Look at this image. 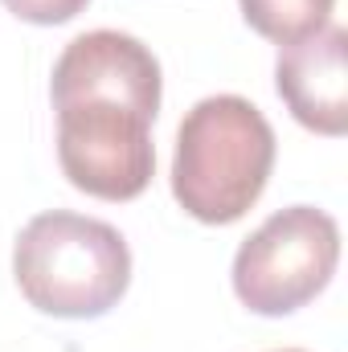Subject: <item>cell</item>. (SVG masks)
<instances>
[{
	"mask_svg": "<svg viewBox=\"0 0 348 352\" xmlns=\"http://www.w3.org/2000/svg\"><path fill=\"white\" fill-rule=\"evenodd\" d=\"M274 168V131L242 94L201 98L176 131L173 197L205 226H234L250 213Z\"/></svg>",
	"mask_w": 348,
	"mask_h": 352,
	"instance_id": "obj_1",
	"label": "cell"
},
{
	"mask_svg": "<svg viewBox=\"0 0 348 352\" xmlns=\"http://www.w3.org/2000/svg\"><path fill=\"white\" fill-rule=\"evenodd\" d=\"M12 274L29 307L41 316L98 320L131 283V250L115 226L54 209L37 213L17 234Z\"/></svg>",
	"mask_w": 348,
	"mask_h": 352,
	"instance_id": "obj_2",
	"label": "cell"
},
{
	"mask_svg": "<svg viewBox=\"0 0 348 352\" xmlns=\"http://www.w3.org/2000/svg\"><path fill=\"white\" fill-rule=\"evenodd\" d=\"M340 226L316 205H291L262 221L234 254V295L254 316H291L336 274Z\"/></svg>",
	"mask_w": 348,
	"mask_h": 352,
	"instance_id": "obj_3",
	"label": "cell"
},
{
	"mask_svg": "<svg viewBox=\"0 0 348 352\" xmlns=\"http://www.w3.org/2000/svg\"><path fill=\"white\" fill-rule=\"evenodd\" d=\"M58 164L98 201H135L156 173L152 119L107 98L58 102Z\"/></svg>",
	"mask_w": 348,
	"mask_h": 352,
	"instance_id": "obj_4",
	"label": "cell"
},
{
	"mask_svg": "<svg viewBox=\"0 0 348 352\" xmlns=\"http://www.w3.org/2000/svg\"><path fill=\"white\" fill-rule=\"evenodd\" d=\"M160 90H164L160 62L140 37L119 33V29H90L62 50L54 66L50 98L54 107L74 102V98H107V102H123L156 119Z\"/></svg>",
	"mask_w": 348,
	"mask_h": 352,
	"instance_id": "obj_5",
	"label": "cell"
},
{
	"mask_svg": "<svg viewBox=\"0 0 348 352\" xmlns=\"http://www.w3.org/2000/svg\"><path fill=\"white\" fill-rule=\"evenodd\" d=\"M274 87L287 111L316 135L348 131V33L340 25H324L312 37L279 45Z\"/></svg>",
	"mask_w": 348,
	"mask_h": 352,
	"instance_id": "obj_6",
	"label": "cell"
},
{
	"mask_svg": "<svg viewBox=\"0 0 348 352\" xmlns=\"http://www.w3.org/2000/svg\"><path fill=\"white\" fill-rule=\"evenodd\" d=\"M246 25L274 41V45H291L299 37L320 33L324 25H332V4L336 0H238Z\"/></svg>",
	"mask_w": 348,
	"mask_h": 352,
	"instance_id": "obj_7",
	"label": "cell"
},
{
	"mask_svg": "<svg viewBox=\"0 0 348 352\" xmlns=\"http://www.w3.org/2000/svg\"><path fill=\"white\" fill-rule=\"evenodd\" d=\"M90 0H4V8L29 25H66L74 21Z\"/></svg>",
	"mask_w": 348,
	"mask_h": 352,
	"instance_id": "obj_8",
	"label": "cell"
},
{
	"mask_svg": "<svg viewBox=\"0 0 348 352\" xmlns=\"http://www.w3.org/2000/svg\"><path fill=\"white\" fill-rule=\"evenodd\" d=\"M279 352H303V349H279Z\"/></svg>",
	"mask_w": 348,
	"mask_h": 352,
	"instance_id": "obj_9",
	"label": "cell"
}]
</instances>
